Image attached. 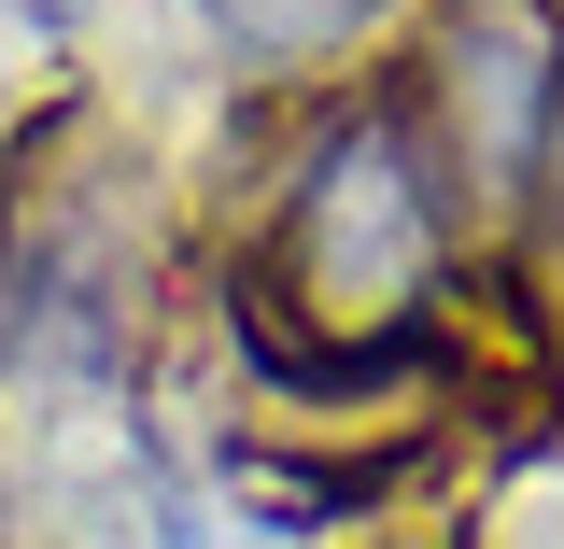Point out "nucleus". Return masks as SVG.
<instances>
[{"mask_svg": "<svg viewBox=\"0 0 564 549\" xmlns=\"http://www.w3.org/2000/svg\"><path fill=\"white\" fill-rule=\"evenodd\" d=\"M437 85H452V128H466V184L522 198L564 141V14L551 0H452Z\"/></svg>", "mask_w": 564, "mask_h": 549, "instance_id": "obj_2", "label": "nucleus"}, {"mask_svg": "<svg viewBox=\"0 0 564 549\" xmlns=\"http://www.w3.org/2000/svg\"><path fill=\"white\" fill-rule=\"evenodd\" d=\"M437 296H452V169L423 155L410 99H339L282 155L269 240L226 268V325L296 409H352L437 366Z\"/></svg>", "mask_w": 564, "mask_h": 549, "instance_id": "obj_1", "label": "nucleus"}, {"mask_svg": "<svg viewBox=\"0 0 564 549\" xmlns=\"http://www.w3.org/2000/svg\"><path fill=\"white\" fill-rule=\"evenodd\" d=\"M381 0H226V29L254 43V57H325V43H352Z\"/></svg>", "mask_w": 564, "mask_h": 549, "instance_id": "obj_3", "label": "nucleus"}, {"mask_svg": "<svg viewBox=\"0 0 564 549\" xmlns=\"http://www.w3.org/2000/svg\"><path fill=\"white\" fill-rule=\"evenodd\" d=\"M29 14H70V0H29Z\"/></svg>", "mask_w": 564, "mask_h": 549, "instance_id": "obj_4", "label": "nucleus"}]
</instances>
